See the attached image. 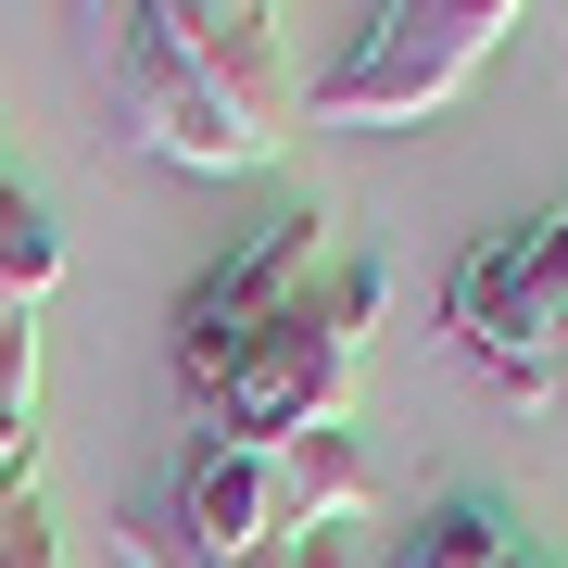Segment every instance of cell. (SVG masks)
<instances>
[{
    "label": "cell",
    "mask_w": 568,
    "mask_h": 568,
    "mask_svg": "<svg viewBox=\"0 0 568 568\" xmlns=\"http://www.w3.org/2000/svg\"><path fill=\"white\" fill-rule=\"evenodd\" d=\"M164 518H178L215 568H265V556L304 544V530H291V493H278V455L227 443V429H190L178 480H164Z\"/></svg>",
    "instance_id": "8992f818"
},
{
    "label": "cell",
    "mask_w": 568,
    "mask_h": 568,
    "mask_svg": "<svg viewBox=\"0 0 568 568\" xmlns=\"http://www.w3.org/2000/svg\"><path fill=\"white\" fill-rule=\"evenodd\" d=\"M316 278H328V215H278V227H253V241L178 304V379H190V405H203V392H215V379H227V366H241L291 304H316Z\"/></svg>",
    "instance_id": "5b68a950"
},
{
    "label": "cell",
    "mask_w": 568,
    "mask_h": 568,
    "mask_svg": "<svg viewBox=\"0 0 568 568\" xmlns=\"http://www.w3.org/2000/svg\"><path fill=\"white\" fill-rule=\"evenodd\" d=\"M114 544H126V568H215V556H203V544H190V530H178V518H164V493H152V506H140V518H126V530H114Z\"/></svg>",
    "instance_id": "9c48e42d"
},
{
    "label": "cell",
    "mask_w": 568,
    "mask_h": 568,
    "mask_svg": "<svg viewBox=\"0 0 568 568\" xmlns=\"http://www.w3.org/2000/svg\"><path fill=\"white\" fill-rule=\"evenodd\" d=\"M278 455V493H291V530H354L379 506V480H366V443L354 429H304V443H265Z\"/></svg>",
    "instance_id": "ba28073f"
},
{
    "label": "cell",
    "mask_w": 568,
    "mask_h": 568,
    "mask_svg": "<svg viewBox=\"0 0 568 568\" xmlns=\"http://www.w3.org/2000/svg\"><path fill=\"white\" fill-rule=\"evenodd\" d=\"M0 568H63V530L26 506V518H13V544H0Z\"/></svg>",
    "instance_id": "8fae6325"
},
{
    "label": "cell",
    "mask_w": 568,
    "mask_h": 568,
    "mask_svg": "<svg viewBox=\"0 0 568 568\" xmlns=\"http://www.w3.org/2000/svg\"><path fill=\"white\" fill-rule=\"evenodd\" d=\"M265 568H379V544H354V530H304V544L265 556Z\"/></svg>",
    "instance_id": "30bf717a"
},
{
    "label": "cell",
    "mask_w": 568,
    "mask_h": 568,
    "mask_svg": "<svg viewBox=\"0 0 568 568\" xmlns=\"http://www.w3.org/2000/svg\"><path fill=\"white\" fill-rule=\"evenodd\" d=\"M506 39H518L506 0H379V13H354L342 63L304 77V126H417V114H443Z\"/></svg>",
    "instance_id": "3957f363"
},
{
    "label": "cell",
    "mask_w": 568,
    "mask_h": 568,
    "mask_svg": "<svg viewBox=\"0 0 568 568\" xmlns=\"http://www.w3.org/2000/svg\"><path fill=\"white\" fill-rule=\"evenodd\" d=\"M379 568H530V556H518V518L493 493H443L379 544Z\"/></svg>",
    "instance_id": "52a82bcc"
},
{
    "label": "cell",
    "mask_w": 568,
    "mask_h": 568,
    "mask_svg": "<svg viewBox=\"0 0 568 568\" xmlns=\"http://www.w3.org/2000/svg\"><path fill=\"white\" fill-rule=\"evenodd\" d=\"M443 316H455V342L480 354L518 405H544V392H556V354H568V190H556L544 215H518V227H493V241L455 253Z\"/></svg>",
    "instance_id": "277c9868"
},
{
    "label": "cell",
    "mask_w": 568,
    "mask_h": 568,
    "mask_svg": "<svg viewBox=\"0 0 568 568\" xmlns=\"http://www.w3.org/2000/svg\"><path fill=\"white\" fill-rule=\"evenodd\" d=\"M291 89L278 63V13L253 0H140L114 13V126L152 164H190V178H253V164L291 152Z\"/></svg>",
    "instance_id": "6da1fadb"
},
{
    "label": "cell",
    "mask_w": 568,
    "mask_h": 568,
    "mask_svg": "<svg viewBox=\"0 0 568 568\" xmlns=\"http://www.w3.org/2000/svg\"><path fill=\"white\" fill-rule=\"evenodd\" d=\"M379 304H392L379 265H328L316 304H291L203 392V429H227V443H304V429H342L354 417V379H366V342H379Z\"/></svg>",
    "instance_id": "7a4b0ae2"
}]
</instances>
